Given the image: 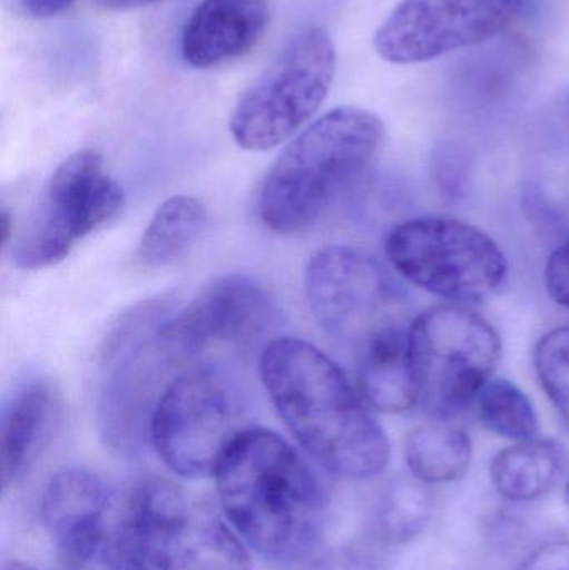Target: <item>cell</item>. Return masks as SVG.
<instances>
[{"label":"cell","mask_w":569,"mask_h":570,"mask_svg":"<svg viewBox=\"0 0 569 570\" xmlns=\"http://www.w3.org/2000/svg\"><path fill=\"white\" fill-rule=\"evenodd\" d=\"M207 210L193 196L164 200L137 247V261L149 269L166 267L183 257L206 229Z\"/></svg>","instance_id":"cell-19"},{"label":"cell","mask_w":569,"mask_h":570,"mask_svg":"<svg viewBox=\"0 0 569 570\" xmlns=\"http://www.w3.org/2000/svg\"><path fill=\"white\" fill-rule=\"evenodd\" d=\"M565 465V451L550 439H531L503 449L491 462V481L508 501H534L551 491Z\"/></svg>","instance_id":"cell-18"},{"label":"cell","mask_w":569,"mask_h":570,"mask_svg":"<svg viewBox=\"0 0 569 570\" xmlns=\"http://www.w3.org/2000/svg\"><path fill=\"white\" fill-rule=\"evenodd\" d=\"M104 10H130L137 7L150 6L159 0H94Z\"/></svg>","instance_id":"cell-27"},{"label":"cell","mask_w":569,"mask_h":570,"mask_svg":"<svg viewBox=\"0 0 569 570\" xmlns=\"http://www.w3.org/2000/svg\"><path fill=\"white\" fill-rule=\"evenodd\" d=\"M62 562L66 570H150L127 541L124 528L76 554L67 556Z\"/></svg>","instance_id":"cell-23"},{"label":"cell","mask_w":569,"mask_h":570,"mask_svg":"<svg viewBox=\"0 0 569 570\" xmlns=\"http://www.w3.org/2000/svg\"><path fill=\"white\" fill-rule=\"evenodd\" d=\"M259 368L277 414L323 468L347 479L386 469V432L330 355L301 338L281 337L264 348Z\"/></svg>","instance_id":"cell-1"},{"label":"cell","mask_w":569,"mask_h":570,"mask_svg":"<svg viewBox=\"0 0 569 570\" xmlns=\"http://www.w3.org/2000/svg\"><path fill=\"white\" fill-rule=\"evenodd\" d=\"M164 308H137L117 327L104 352L102 407L104 421L114 431L120 422H134L136 429L146 422L149 431L150 415L164 389L160 379L170 362L179 355L169 347L160 334Z\"/></svg>","instance_id":"cell-12"},{"label":"cell","mask_w":569,"mask_h":570,"mask_svg":"<svg viewBox=\"0 0 569 570\" xmlns=\"http://www.w3.org/2000/svg\"><path fill=\"white\" fill-rule=\"evenodd\" d=\"M110 495L99 478L82 469L57 472L42 499L47 531L60 559L76 554L112 534Z\"/></svg>","instance_id":"cell-15"},{"label":"cell","mask_w":569,"mask_h":570,"mask_svg":"<svg viewBox=\"0 0 569 570\" xmlns=\"http://www.w3.org/2000/svg\"><path fill=\"white\" fill-rule=\"evenodd\" d=\"M478 417L488 431L514 442L538 438L537 411L528 395L508 379H491L478 395Z\"/></svg>","instance_id":"cell-21"},{"label":"cell","mask_w":569,"mask_h":570,"mask_svg":"<svg viewBox=\"0 0 569 570\" xmlns=\"http://www.w3.org/2000/svg\"><path fill=\"white\" fill-rule=\"evenodd\" d=\"M568 116H569V100H568Z\"/></svg>","instance_id":"cell-31"},{"label":"cell","mask_w":569,"mask_h":570,"mask_svg":"<svg viewBox=\"0 0 569 570\" xmlns=\"http://www.w3.org/2000/svg\"><path fill=\"white\" fill-rule=\"evenodd\" d=\"M418 404L440 421L477 402L501 358V338L490 322L460 305H436L408 327Z\"/></svg>","instance_id":"cell-4"},{"label":"cell","mask_w":569,"mask_h":570,"mask_svg":"<svg viewBox=\"0 0 569 570\" xmlns=\"http://www.w3.org/2000/svg\"><path fill=\"white\" fill-rule=\"evenodd\" d=\"M391 266L418 287L453 304H481L508 277L500 244L473 224L453 217H418L387 234Z\"/></svg>","instance_id":"cell-6"},{"label":"cell","mask_w":569,"mask_h":570,"mask_svg":"<svg viewBox=\"0 0 569 570\" xmlns=\"http://www.w3.org/2000/svg\"><path fill=\"white\" fill-rule=\"evenodd\" d=\"M528 0H401L374 36L390 63L430 62L478 46L517 22Z\"/></svg>","instance_id":"cell-11"},{"label":"cell","mask_w":569,"mask_h":570,"mask_svg":"<svg viewBox=\"0 0 569 570\" xmlns=\"http://www.w3.org/2000/svg\"><path fill=\"white\" fill-rule=\"evenodd\" d=\"M0 223H2V244L7 246L12 239L13 236V224L12 219H10V214L7 210H3L2 216H0Z\"/></svg>","instance_id":"cell-28"},{"label":"cell","mask_w":569,"mask_h":570,"mask_svg":"<svg viewBox=\"0 0 569 570\" xmlns=\"http://www.w3.org/2000/svg\"><path fill=\"white\" fill-rule=\"evenodd\" d=\"M404 459L414 479L424 484H448L463 478L473 459V444L463 429L423 425L406 439Z\"/></svg>","instance_id":"cell-20"},{"label":"cell","mask_w":569,"mask_h":570,"mask_svg":"<svg viewBox=\"0 0 569 570\" xmlns=\"http://www.w3.org/2000/svg\"><path fill=\"white\" fill-rule=\"evenodd\" d=\"M2 570H36L29 568V566L19 564V562H12V564H7Z\"/></svg>","instance_id":"cell-29"},{"label":"cell","mask_w":569,"mask_h":570,"mask_svg":"<svg viewBox=\"0 0 569 570\" xmlns=\"http://www.w3.org/2000/svg\"><path fill=\"white\" fill-rule=\"evenodd\" d=\"M76 0H16L17 9L29 19H50L66 12Z\"/></svg>","instance_id":"cell-26"},{"label":"cell","mask_w":569,"mask_h":570,"mask_svg":"<svg viewBox=\"0 0 569 570\" xmlns=\"http://www.w3.org/2000/svg\"><path fill=\"white\" fill-rule=\"evenodd\" d=\"M60 419V397L49 382H32L13 397L0 428L3 489L17 484L49 445Z\"/></svg>","instance_id":"cell-17"},{"label":"cell","mask_w":569,"mask_h":570,"mask_svg":"<svg viewBox=\"0 0 569 570\" xmlns=\"http://www.w3.org/2000/svg\"><path fill=\"white\" fill-rule=\"evenodd\" d=\"M267 22V0H204L184 26V60L196 69L233 62L256 47Z\"/></svg>","instance_id":"cell-14"},{"label":"cell","mask_w":569,"mask_h":570,"mask_svg":"<svg viewBox=\"0 0 569 570\" xmlns=\"http://www.w3.org/2000/svg\"><path fill=\"white\" fill-rule=\"evenodd\" d=\"M336 49L320 26L301 29L241 97L230 136L246 150H269L320 110L333 86Z\"/></svg>","instance_id":"cell-5"},{"label":"cell","mask_w":569,"mask_h":570,"mask_svg":"<svg viewBox=\"0 0 569 570\" xmlns=\"http://www.w3.org/2000/svg\"><path fill=\"white\" fill-rule=\"evenodd\" d=\"M122 204V187L107 176L102 156L92 149L72 154L57 167L13 239V263L23 271L62 263L80 239L112 219Z\"/></svg>","instance_id":"cell-8"},{"label":"cell","mask_w":569,"mask_h":570,"mask_svg":"<svg viewBox=\"0 0 569 570\" xmlns=\"http://www.w3.org/2000/svg\"><path fill=\"white\" fill-rule=\"evenodd\" d=\"M273 295L247 276L230 274L204 288L183 311L160 322V334L179 357L213 345L251 347L276 324Z\"/></svg>","instance_id":"cell-13"},{"label":"cell","mask_w":569,"mask_h":570,"mask_svg":"<svg viewBox=\"0 0 569 570\" xmlns=\"http://www.w3.org/2000/svg\"><path fill=\"white\" fill-rule=\"evenodd\" d=\"M545 284L550 297L569 311V236L548 259Z\"/></svg>","instance_id":"cell-24"},{"label":"cell","mask_w":569,"mask_h":570,"mask_svg":"<svg viewBox=\"0 0 569 570\" xmlns=\"http://www.w3.org/2000/svg\"><path fill=\"white\" fill-rule=\"evenodd\" d=\"M408 327L401 322L386 325L354 351L357 391L374 411L401 414L418 404Z\"/></svg>","instance_id":"cell-16"},{"label":"cell","mask_w":569,"mask_h":570,"mask_svg":"<svg viewBox=\"0 0 569 570\" xmlns=\"http://www.w3.org/2000/svg\"><path fill=\"white\" fill-rule=\"evenodd\" d=\"M224 514L266 558L301 561L324 521L320 481L303 455L266 429H243L214 471Z\"/></svg>","instance_id":"cell-2"},{"label":"cell","mask_w":569,"mask_h":570,"mask_svg":"<svg viewBox=\"0 0 569 570\" xmlns=\"http://www.w3.org/2000/svg\"><path fill=\"white\" fill-rule=\"evenodd\" d=\"M383 139V120L371 110L344 106L324 114L267 173L259 193L261 220L279 234L311 229L370 167Z\"/></svg>","instance_id":"cell-3"},{"label":"cell","mask_w":569,"mask_h":570,"mask_svg":"<svg viewBox=\"0 0 569 570\" xmlns=\"http://www.w3.org/2000/svg\"><path fill=\"white\" fill-rule=\"evenodd\" d=\"M521 570H569V542L543 546L527 559Z\"/></svg>","instance_id":"cell-25"},{"label":"cell","mask_w":569,"mask_h":570,"mask_svg":"<svg viewBox=\"0 0 569 570\" xmlns=\"http://www.w3.org/2000/svg\"><path fill=\"white\" fill-rule=\"evenodd\" d=\"M533 358L541 387L569 428V325L547 332Z\"/></svg>","instance_id":"cell-22"},{"label":"cell","mask_w":569,"mask_h":570,"mask_svg":"<svg viewBox=\"0 0 569 570\" xmlns=\"http://www.w3.org/2000/svg\"><path fill=\"white\" fill-rule=\"evenodd\" d=\"M124 532L157 570H251L246 549L210 504L173 482L149 481L134 494Z\"/></svg>","instance_id":"cell-7"},{"label":"cell","mask_w":569,"mask_h":570,"mask_svg":"<svg viewBox=\"0 0 569 570\" xmlns=\"http://www.w3.org/2000/svg\"><path fill=\"white\" fill-rule=\"evenodd\" d=\"M236 394L219 372L194 368L169 382L149 422V438L164 464L184 478L214 475L243 429Z\"/></svg>","instance_id":"cell-9"},{"label":"cell","mask_w":569,"mask_h":570,"mask_svg":"<svg viewBox=\"0 0 569 570\" xmlns=\"http://www.w3.org/2000/svg\"><path fill=\"white\" fill-rule=\"evenodd\" d=\"M567 502H568V505H569V484H568V489H567Z\"/></svg>","instance_id":"cell-30"},{"label":"cell","mask_w":569,"mask_h":570,"mask_svg":"<svg viewBox=\"0 0 569 570\" xmlns=\"http://www.w3.org/2000/svg\"><path fill=\"white\" fill-rule=\"evenodd\" d=\"M304 291L317 325L353 351L381 328L401 322L390 274L354 247L317 250L307 264Z\"/></svg>","instance_id":"cell-10"}]
</instances>
